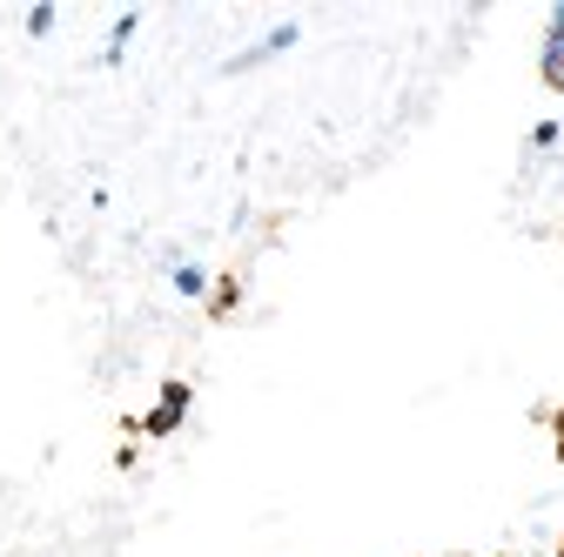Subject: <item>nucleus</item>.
Masks as SVG:
<instances>
[{
	"mask_svg": "<svg viewBox=\"0 0 564 557\" xmlns=\"http://www.w3.org/2000/svg\"><path fill=\"white\" fill-rule=\"evenodd\" d=\"M188 403H195L188 383H162V403L141 416V430H149V437H175V430H182V416H188Z\"/></svg>",
	"mask_w": 564,
	"mask_h": 557,
	"instance_id": "nucleus-1",
	"label": "nucleus"
},
{
	"mask_svg": "<svg viewBox=\"0 0 564 557\" xmlns=\"http://www.w3.org/2000/svg\"><path fill=\"white\" fill-rule=\"evenodd\" d=\"M296 41H303V28H296V21H275V28H269V34H262L256 47H242V54L229 61V75H249V67H262L269 54H282V47H296Z\"/></svg>",
	"mask_w": 564,
	"mask_h": 557,
	"instance_id": "nucleus-2",
	"label": "nucleus"
},
{
	"mask_svg": "<svg viewBox=\"0 0 564 557\" xmlns=\"http://www.w3.org/2000/svg\"><path fill=\"white\" fill-rule=\"evenodd\" d=\"M162 262H169V283H175V296H188V303H202V296H208V269H202V262H188V255H175V249H169Z\"/></svg>",
	"mask_w": 564,
	"mask_h": 557,
	"instance_id": "nucleus-3",
	"label": "nucleus"
},
{
	"mask_svg": "<svg viewBox=\"0 0 564 557\" xmlns=\"http://www.w3.org/2000/svg\"><path fill=\"white\" fill-rule=\"evenodd\" d=\"M134 28H141V14H115V28H108V54H101L108 67H115V61L128 54V41H134Z\"/></svg>",
	"mask_w": 564,
	"mask_h": 557,
	"instance_id": "nucleus-4",
	"label": "nucleus"
},
{
	"mask_svg": "<svg viewBox=\"0 0 564 557\" xmlns=\"http://www.w3.org/2000/svg\"><path fill=\"white\" fill-rule=\"evenodd\" d=\"M236 303H242V283H236V275H223V283L208 290V309H216V316H236Z\"/></svg>",
	"mask_w": 564,
	"mask_h": 557,
	"instance_id": "nucleus-5",
	"label": "nucleus"
},
{
	"mask_svg": "<svg viewBox=\"0 0 564 557\" xmlns=\"http://www.w3.org/2000/svg\"><path fill=\"white\" fill-rule=\"evenodd\" d=\"M28 34H34V41H41V34H54V8H47V0H41V8L28 14Z\"/></svg>",
	"mask_w": 564,
	"mask_h": 557,
	"instance_id": "nucleus-6",
	"label": "nucleus"
},
{
	"mask_svg": "<svg viewBox=\"0 0 564 557\" xmlns=\"http://www.w3.org/2000/svg\"><path fill=\"white\" fill-rule=\"evenodd\" d=\"M531 149H538V155L557 149V121H538V128H531Z\"/></svg>",
	"mask_w": 564,
	"mask_h": 557,
	"instance_id": "nucleus-7",
	"label": "nucleus"
},
{
	"mask_svg": "<svg viewBox=\"0 0 564 557\" xmlns=\"http://www.w3.org/2000/svg\"><path fill=\"white\" fill-rule=\"evenodd\" d=\"M557 557H564V544H557Z\"/></svg>",
	"mask_w": 564,
	"mask_h": 557,
	"instance_id": "nucleus-8",
	"label": "nucleus"
}]
</instances>
